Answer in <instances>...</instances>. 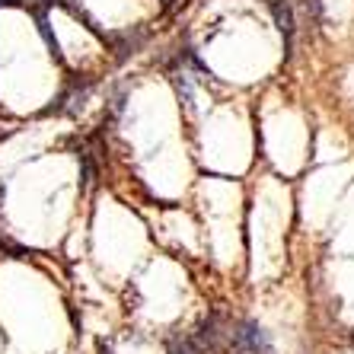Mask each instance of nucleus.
I'll use <instances>...</instances> for the list:
<instances>
[{"label": "nucleus", "mask_w": 354, "mask_h": 354, "mask_svg": "<svg viewBox=\"0 0 354 354\" xmlns=\"http://www.w3.org/2000/svg\"><path fill=\"white\" fill-rule=\"evenodd\" d=\"M230 329H233V322L217 310V313H211L192 332V342H195V348L201 354H217L223 348V342H230Z\"/></svg>", "instance_id": "obj_1"}, {"label": "nucleus", "mask_w": 354, "mask_h": 354, "mask_svg": "<svg viewBox=\"0 0 354 354\" xmlns=\"http://www.w3.org/2000/svg\"><path fill=\"white\" fill-rule=\"evenodd\" d=\"M227 345H230L233 351H243V354H274L272 342H268L265 329L256 319H239L230 329V342H227Z\"/></svg>", "instance_id": "obj_2"}, {"label": "nucleus", "mask_w": 354, "mask_h": 354, "mask_svg": "<svg viewBox=\"0 0 354 354\" xmlns=\"http://www.w3.org/2000/svg\"><path fill=\"white\" fill-rule=\"evenodd\" d=\"M274 19H278V29H281V35H284V58H290V51H294V35H297L294 3H290V0H278V3H274Z\"/></svg>", "instance_id": "obj_3"}, {"label": "nucleus", "mask_w": 354, "mask_h": 354, "mask_svg": "<svg viewBox=\"0 0 354 354\" xmlns=\"http://www.w3.org/2000/svg\"><path fill=\"white\" fill-rule=\"evenodd\" d=\"M169 354H201V351L195 348L192 335H176L173 342H169Z\"/></svg>", "instance_id": "obj_4"}, {"label": "nucleus", "mask_w": 354, "mask_h": 354, "mask_svg": "<svg viewBox=\"0 0 354 354\" xmlns=\"http://www.w3.org/2000/svg\"><path fill=\"white\" fill-rule=\"evenodd\" d=\"M99 354H115V351H112L109 345H99Z\"/></svg>", "instance_id": "obj_5"}]
</instances>
